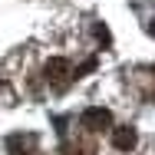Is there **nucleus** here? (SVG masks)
Wrapping results in <instances>:
<instances>
[{"label":"nucleus","instance_id":"4","mask_svg":"<svg viewBox=\"0 0 155 155\" xmlns=\"http://www.w3.org/2000/svg\"><path fill=\"white\" fill-rule=\"evenodd\" d=\"M112 145H116L119 152H132V149L139 145V132H135L132 125H116V129H112Z\"/></svg>","mask_w":155,"mask_h":155},{"label":"nucleus","instance_id":"2","mask_svg":"<svg viewBox=\"0 0 155 155\" xmlns=\"http://www.w3.org/2000/svg\"><path fill=\"white\" fill-rule=\"evenodd\" d=\"M79 122H83V129H89V132H102V129H112V112L106 106H89L79 116Z\"/></svg>","mask_w":155,"mask_h":155},{"label":"nucleus","instance_id":"5","mask_svg":"<svg viewBox=\"0 0 155 155\" xmlns=\"http://www.w3.org/2000/svg\"><path fill=\"white\" fill-rule=\"evenodd\" d=\"M93 33H96V40H99L102 46H109V43H112V33H109L106 23H93Z\"/></svg>","mask_w":155,"mask_h":155},{"label":"nucleus","instance_id":"7","mask_svg":"<svg viewBox=\"0 0 155 155\" xmlns=\"http://www.w3.org/2000/svg\"><path fill=\"white\" fill-rule=\"evenodd\" d=\"M63 155H96V149H89V145H63Z\"/></svg>","mask_w":155,"mask_h":155},{"label":"nucleus","instance_id":"6","mask_svg":"<svg viewBox=\"0 0 155 155\" xmlns=\"http://www.w3.org/2000/svg\"><path fill=\"white\" fill-rule=\"evenodd\" d=\"M96 66H99V60H86V63H79V66H76V73H73V79H79V76H86V73H93Z\"/></svg>","mask_w":155,"mask_h":155},{"label":"nucleus","instance_id":"1","mask_svg":"<svg viewBox=\"0 0 155 155\" xmlns=\"http://www.w3.org/2000/svg\"><path fill=\"white\" fill-rule=\"evenodd\" d=\"M43 76H46L56 89H63V86L73 79V66H69V60H63V56H53V60H46V66H43Z\"/></svg>","mask_w":155,"mask_h":155},{"label":"nucleus","instance_id":"8","mask_svg":"<svg viewBox=\"0 0 155 155\" xmlns=\"http://www.w3.org/2000/svg\"><path fill=\"white\" fill-rule=\"evenodd\" d=\"M149 33H152V36H155V17H152V20H149Z\"/></svg>","mask_w":155,"mask_h":155},{"label":"nucleus","instance_id":"3","mask_svg":"<svg viewBox=\"0 0 155 155\" xmlns=\"http://www.w3.org/2000/svg\"><path fill=\"white\" fill-rule=\"evenodd\" d=\"M36 135L33 132H13V135H7V155H33L36 152Z\"/></svg>","mask_w":155,"mask_h":155}]
</instances>
